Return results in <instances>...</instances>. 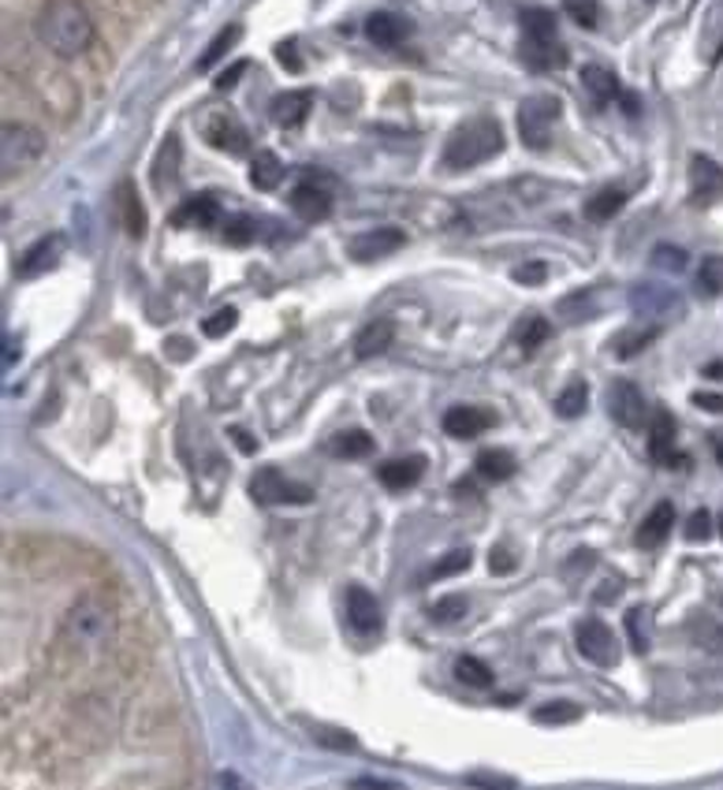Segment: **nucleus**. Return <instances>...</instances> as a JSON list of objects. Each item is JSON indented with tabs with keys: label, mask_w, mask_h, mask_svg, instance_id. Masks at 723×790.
<instances>
[{
	"label": "nucleus",
	"mask_w": 723,
	"mask_h": 790,
	"mask_svg": "<svg viewBox=\"0 0 723 790\" xmlns=\"http://www.w3.org/2000/svg\"><path fill=\"white\" fill-rule=\"evenodd\" d=\"M34 31H38V42L45 49L60 60L83 57L90 45H94V34H97L94 20H90V12L79 4V0H52V4H45L38 23H34Z\"/></svg>",
	"instance_id": "nucleus-1"
},
{
	"label": "nucleus",
	"mask_w": 723,
	"mask_h": 790,
	"mask_svg": "<svg viewBox=\"0 0 723 790\" xmlns=\"http://www.w3.org/2000/svg\"><path fill=\"white\" fill-rule=\"evenodd\" d=\"M500 150H503L500 123H496L493 116H474V120H466L463 127H455V131L448 134L445 165L466 172V168H477V165H485V161H493Z\"/></svg>",
	"instance_id": "nucleus-2"
},
{
	"label": "nucleus",
	"mask_w": 723,
	"mask_h": 790,
	"mask_svg": "<svg viewBox=\"0 0 723 790\" xmlns=\"http://www.w3.org/2000/svg\"><path fill=\"white\" fill-rule=\"evenodd\" d=\"M514 120H519V139L526 142L530 150H545L548 142H553V131L559 120V97L553 94L526 97V102L519 105Z\"/></svg>",
	"instance_id": "nucleus-3"
},
{
	"label": "nucleus",
	"mask_w": 723,
	"mask_h": 790,
	"mask_svg": "<svg viewBox=\"0 0 723 790\" xmlns=\"http://www.w3.org/2000/svg\"><path fill=\"white\" fill-rule=\"evenodd\" d=\"M42 153H45V139L38 127L4 123V131H0V168H4V176H15V172L31 168Z\"/></svg>",
	"instance_id": "nucleus-4"
},
{
	"label": "nucleus",
	"mask_w": 723,
	"mask_h": 790,
	"mask_svg": "<svg viewBox=\"0 0 723 790\" xmlns=\"http://www.w3.org/2000/svg\"><path fill=\"white\" fill-rule=\"evenodd\" d=\"M64 634L75 645H102L112 634V612L97 601V597H83L64 620Z\"/></svg>",
	"instance_id": "nucleus-5"
},
{
	"label": "nucleus",
	"mask_w": 723,
	"mask_h": 790,
	"mask_svg": "<svg viewBox=\"0 0 723 790\" xmlns=\"http://www.w3.org/2000/svg\"><path fill=\"white\" fill-rule=\"evenodd\" d=\"M250 496L258 499L261 507H276V504H310L313 488L298 485V481H287L276 467H261L254 477H250Z\"/></svg>",
	"instance_id": "nucleus-6"
},
{
	"label": "nucleus",
	"mask_w": 723,
	"mask_h": 790,
	"mask_svg": "<svg viewBox=\"0 0 723 790\" xmlns=\"http://www.w3.org/2000/svg\"><path fill=\"white\" fill-rule=\"evenodd\" d=\"M630 310L649 325L672 321V317H683V295L667 284H638L630 292Z\"/></svg>",
	"instance_id": "nucleus-7"
},
{
	"label": "nucleus",
	"mask_w": 723,
	"mask_h": 790,
	"mask_svg": "<svg viewBox=\"0 0 723 790\" xmlns=\"http://www.w3.org/2000/svg\"><path fill=\"white\" fill-rule=\"evenodd\" d=\"M574 645H578V652H582V657L596 668L619 664V641H616V630H612L608 623L582 620L574 626Z\"/></svg>",
	"instance_id": "nucleus-8"
},
{
	"label": "nucleus",
	"mask_w": 723,
	"mask_h": 790,
	"mask_svg": "<svg viewBox=\"0 0 723 790\" xmlns=\"http://www.w3.org/2000/svg\"><path fill=\"white\" fill-rule=\"evenodd\" d=\"M292 209L303 221H324L332 213V179L329 172H306V179L292 190Z\"/></svg>",
	"instance_id": "nucleus-9"
},
{
	"label": "nucleus",
	"mask_w": 723,
	"mask_h": 790,
	"mask_svg": "<svg viewBox=\"0 0 723 790\" xmlns=\"http://www.w3.org/2000/svg\"><path fill=\"white\" fill-rule=\"evenodd\" d=\"M608 414L616 417L623 429H638V425L649 422L645 396H641V388L635 385V380H612V388H608Z\"/></svg>",
	"instance_id": "nucleus-10"
},
{
	"label": "nucleus",
	"mask_w": 723,
	"mask_h": 790,
	"mask_svg": "<svg viewBox=\"0 0 723 790\" xmlns=\"http://www.w3.org/2000/svg\"><path fill=\"white\" fill-rule=\"evenodd\" d=\"M690 198L694 205H716L723 198V168L704 153L690 157Z\"/></svg>",
	"instance_id": "nucleus-11"
},
{
	"label": "nucleus",
	"mask_w": 723,
	"mask_h": 790,
	"mask_svg": "<svg viewBox=\"0 0 723 790\" xmlns=\"http://www.w3.org/2000/svg\"><path fill=\"white\" fill-rule=\"evenodd\" d=\"M406 243V235L400 228H374V232H362L351 239L347 253L355 261H381L388 253H395Z\"/></svg>",
	"instance_id": "nucleus-12"
},
{
	"label": "nucleus",
	"mask_w": 723,
	"mask_h": 790,
	"mask_svg": "<svg viewBox=\"0 0 723 790\" xmlns=\"http://www.w3.org/2000/svg\"><path fill=\"white\" fill-rule=\"evenodd\" d=\"M649 456L660 467H679L683 456L675 451V417L667 411H653L649 417Z\"/></svg>",
	"instance_id": "nucleus-13"
},
{
	"label": "nucleus",
	"mask_w": 723,
	"mask_h": 790,
	"mask_svg": "<svg viewBox=\"0 0 723 790\" xmlns=\"http://www.w3.org/2000/svg\"><path fill=\"white\" fill-rule=\"evenodd\" d=\"M60 258H64V235H45L42 243H34L31 250L20 258V280H34L42 276V272H52L60 266Z\"/></svg>",
	"instance_id": "nucleus-14"
},
{
	"label": "nucleus",
	"mask_w": 723,
	"mask_h": 790,
	"mask_svg": "<svg viewBox=\"0 0 723 790\" xmlns=\"http://www.w3.org/2000/svg\"><path fill=\"white\" fill-rule=\"evenodd\" d=\"M347 620H351V626H355L358 634H377V630H381L384 615H381V604H377V597L369 593V589H362V586L347 589Z\"/></svg>",
	"instance_id": "nucleus-15"
},
{
	"label": "nucleus",
	"mask_w": 723,
	"mask_h": 790,
	"mask_svg": "<svg viewBox=\"0 0 723 790\" xmlns=\"http://www.w3.org/2000/svg\"><path fill=\"white\" fill-rule=\"evenodd\" d=\"M493 422L496 417L489 411H482V406H451L445 414V433L455 440H474V437H482Z\"/></svg>",
	"instance_id": "nucleus-16"
},
{
	"label": "nucleus",
	"mask_w": 723,
	"mask_h": 790,
	"mask_svg": "<svg viewBox=\"0 0 723 790\" xmlns=\"http://www.w3.org/2000/svg\"><path fill=\"white\" fill-rule=\"evenodd\" d=\"M313 108V94L310 90H284L269 102V116H273L276 127H298L310 116Z\"/></svg>",
	"instance_id": "nucleus-17"
},
{
	"label": "nucleus",
	"mask_w": 723,
	"mask_h": 790,
	"mask_svg": "<svg viewBox=\"0 0 723 790\" xmlns=\"http://www.w3.org/2000/svg\"><path fill=\"white\" fill-rule=\"evenodd\" d=\"M422 474H426V459H422V456L388 459V462H381V470H377L381 485H384V488H392V493H403V488L418 485Z\"/></svg>",
	"instance_id": "nucleus-18"
},
{
	"label": "nucleus",
	"mask_w": 723,
	"mask_h": 790,
	"mask_svg": "<svg viewBox=\"0 0 723 790\" xmlns=\"http://www.w3.org/2000/svg\"><path fill=\"white\" fill-rule=\"evenodd\" d=\"M202 134L210 139V146L228 150V153H239L242 146H247V131L235 123L232 113H210V120H205Z\"/></svg>",
	"instance_id": "nucleus-19"
},
{
	"label": "nucleus",
	"mask_w": 723,
	"mask_h": 790,
	"mask_svg": "<svg viewBox=\"0 0 723 790\" xmlns=\"http://www.w3.org/2000/svg\"><path fill=\"white\" fill-rule=\"evenodd\" d=\"M216 221H221V202H216L213 194L187 198V202L171 213V224H176V228H187V224H194V228H213Z\"/></svg>",
	"instance_id": "nucleus-20"
},
{
	"label": "nucleus",
	"mask_w": 723,
	"mask_h": 790,
	"mask_svg": "<svg viewBox=\"0 0 723 790\" xmlns=\"http://www.w3.org/2000/svg\"><path fill=\"white\" fill-rule=\"evenodd\" d=\"M672 526H675V507L664 499V504H656L653 511L641 519L638 533H635L638 549H660V544L667 541V533H672Z\"/></svg>",
	"instance_id": "nucleus-21"
},
{
	"label": "nucleus",
	"mask_w": 723,
	"mask_h": 790,
	"mask_svg": "<svg viewBox=\"0 0 723 790\" xmlns=\"http://www.w3.org/2000/svg\"><path fill=\"white\" fill-rule=\"evenodd\" d=\"M406 34H411V23L395 12H374L366 20V38L381 49H395L400 42H406Z\"/></svg>",
	"instance_id": "nucleus-22"
},
{
	"label": "nucleus",
	"mask_w": 723,
	"mask_h": 790,
	"mask_svg": "<svg viewBox=\"0 0 723 790\" xmlns=\"http://www.w3.org/2000/svg\"><path fill=\"white\" fill-rule=\"evenodd\" d=\"M179 165H183V146H179L176 134H168L165 146L157 153V161H153V187L168 190L179 179Z\"/></svg>",
	"instance_id": "nucleus-23"
},
{
	"label": "nucleus",
	"mask_w": 723,
	"mask_h": 790,
	"mask_svg": "<svg viewBox=\"0 0 723 790\" xmlns=\"http://www.w3.org/2000/svg\"><path fill=\"white\" fill-rule=\"evenodd\" d=\"M116 202H120L123 228H128L131 239H139V235L146 232V209H142V198H139V190H134L131 179H123V184L116 187Z\"/></svg>",
	"instance_id": "nucleus-24"
},
{
	"label": "nucleus",
	"mask_w": 723,
	"mask_h": 790,
	"mask_svg": "<svg viewBox=\"0 0 723 790\" xmlns=\"http://www.w3.org/2000/svg\"><path fill=\"white\" fill-rule=\"evenodd\" d=\"M392 340H395L392 321H369L366 329L355 335V354L358 358H377V354H384L392 347Z\"/></svg>",
	"instance_id": "nucleus-25"
},
{
	"label": "nucleus",
	"mask_w": 723,
	"mask_h": 790,
	"mask_svg": "<svg viewBox=\"0 0 723 790\" xmlns=\"http://www.w3.org/2000/svg\"><path fill=\"white\" fill-rule=\"evenodd\" d=\"M519 57L530 63L533 71H548V68H559V63L567 60L564 45L559 42H537V38H522V49Z\"/></svg>",
	"instance_id": "nucleus-26"
},
{
	"label": "nucleus",
	"mask_w": 723,
	"mask_h": 790,
	"mask_svg": "<svg viewBox=\"0 0 723 790\" xmlns=\"http://www.w3.org/2000/svg\"><path fill=\"white\" fill-rule=\"evenodd\" d=\"M280 179H284V161H280L273 150H258L254 157H250V184L258 190H276Z\"/></svg>",
	"instance_id": "nucleus-27"
},
{
	"label": "nucleus",
	"mask_w": 723,
	"mask_h": 790,
	"mask_svg": "<svg viewBox=\"0 0 723 790\" xmlns=\"http://www.w3.org/2000/svg\"><path fill=\"white\" fill-rule=\"evenodd\" d=\"M660 335V325H635V329H623L616 332V340H612V354L616 358H635L641 354Z\"/></svg>",
	"instance_id": "nucleus-28"
},
{
	"label": "nucleus",
	"mask_w": 723,
	"mask_h": 790,
	"mask_svg": "<svg viewBox=\"0 0 723 790\" xmlns=\"http://www.w3.org/2000/svg\"><path fill=\"white\" fill-rule=\"evenodd\" d=\"M374 448H377L374 437H369V433H362V429H347V433H340V437L329 440V451H332V456H340V459H366Z\"/></svg>",
	"instance_id": "nucleus-29"
},
{
	"label": "nucleus",
	"mask_w": 723,
	"mask_h": 790,
	"mask_svg": "<svg viewBox=\"0 0 723 790\" xmlns=\"http://www.w3.org/2000/svg\"><path fill=\"white\" fill-rule=\"evenodd\" d=\"M582 83L585 90L596 97V102H616V97L623 94L619 83H616V75H612L608 68H601V63H590V68H582Z\"/></svg>",
	"instance_id": "nucleus-30"
},
{
	"label": "nucleus",
	"mask_w": 723,
	"mask_h": 790,
	"mask_svg": "<svg viewBox=\"0 0 723 790\" xmlns=\"http://www.w3.org/2000/svg\"><path fill=\"white\" fill-rule=\"evenodd\" d=\"M514 474V456L503 448H489L477 456V477L485 481H508Z\"/></svg>",
	"instance_id": "nucleus-31"
},
{
	"label": "nucleus",
	"mask_w": 723,
	"mask_h": 790,
	"mask_svg": "<svg viewBox=\"0 0 723 790\" xmlns=\"http://www.w3.org/2000/svg\"><path fill=\"white\" fill-rule=\"evenodd\" d=\"M519 23H522V34H526V38L556 42V15L548 12V8H526V12L519 15Z\"/></svg>",
	"instance_id": "nucleus-32"
},
{
	"label": "nucleus",
	"mask_w": 723,
	"mask_h": 790,
	"mask_svg": "<svg viewBox=\"0 0 723 790\" xmlns=\"http://www.w3.org/2000/svg\"><path fill=\"white\" fill-rule=\"evenodd\" d=\"M623 205H627V194H623L619 187H612V190H601V194H593L590 202H585V216H590L593 224H604V221H612Z\"/></svg>",
	"instance_id": "nucleus-33"
},
{
	"label": "nucleus",
	"mask_w": 723,
	"mask_h": 790,
	"mask_svg": "<svg viewBox=\"0 0 723 790\" xmlns=\"http://www.w3.org/2000/svg\"><path fill=\"white\" fill-rule=\"evenodd\" d=\"M242 38V26L239 23H232V26H224L221 34H216V38L210 42V49L202 52V57H198V71H210V68H216V63H221L224 57H228V49L235 42Z\"/></svg>",
	"instance_id": "nucleus-34"
},
{
	"label": "nucleus",
	"mask_w": 723,
	"mask_h": 790,
	"mask_svg": "<svg viewBox=\"0 0 723 790\" xmlns=\"http://www.w3.org/2000/svg\"><path fill=\"white\" fill-rule=\"evenodd\" d=\"M455 679L463 686H474V689H485V686H493V671L485 660H477V657H459L455 660Z\"/></svg>",
	"instance_id": "nucleus-35"
},
{
	"label": "nucleus",
	"mask_w": 723,
	"mask_h": 790,
	"mask_svg": "<svg viewBox=\"0 0 723 790\" xmlns=\"http://www.w3.org/2000/svg\"><path fill=\"white\" fill-rule=\"evenodd\" d=\"M585 403H590V388H585V380H571V385L556 396V414L559 417H578L585 411Z\"/></svg>",
	"instance_id": "nucleus-36"
},
{
	"label": "nucleus",
	"mask_w": 723,
	"mask_h": 790,
	"mask_svg": "<svg viewBox=\"0 0 723 790\" xmlns=\"http://www.w3.org/2000/svg\"><path fill=\"white\" fill-rule=\"evenodd\" d=\"M553 335V325L545 321V317H537V314H530L526 321L519 325V332H514V340L522 343V351H537L541 343Z\"/></svg>",
	"instance_id": "nucleus-37"
},
{
	"label": "nucleus",
	"mask_w": 723,
	"mask_h": 790,
	"mask_svg": "<svg viewBox=\"0 0 723 790\" xmlns=\"http://www.w3.org/2000/svg\"><path fill=\"white\" fill-rule=\"evenodd\" d=\"M698 292L709 298L723 292V258H716V253H709L698 266Z\"/></svg>",
	"instance_id": "nucleus-38"
},
{
	"label": "nucleus",
	"mask_w": 723,
	"mask_h": 790,
	"mask_svg": "<svg viewBox=\"0 0 723 790\" xmlns=\"http://www.w3.org/2000/svg\"><path fill=\"white\" fill-rule=\"evenodd\" d=\"M649 261H653V269H660V272H683L686 266H690L686 250H683V247H672V243H660Z\"/></svg>",
	"instance_id": "nucleus-39"
},
{
	"label": "nucleus",
	"mask_w": 723,
	"mask_h": 790,
	"mask_svg": "<svg viewBox=\"0 0 723 790\" xmlns=\"http://www.w3.org/2000/svg\"><path fill=\"white\" fill-rule=\"evenodd\" d=\"M627 634L635 652H649V612L645 608H630L627 612Z\"/></svg>",
	"instance_id": "nucleus-40"
},
{
	"label": "nucleus",
	"mask_w": 723,
	"mask_h": 790,
	"mask_svg": "<svg viewBox=\"0 0 723 790\" xmlns=\"http://www.w3.org/2000/svg\"><path fill=\"white\" fill-rule=\"evenodd\" d=\"M578 716H582V708H578L574 701H553V705L537 708V712H533V720H537V723H574Z\"/></svg>",
	"instance_id": "nucleus-41"
},
{
	"label": "nucleus",
	"mask_w": 723,
	"mask_h": 790,
	"mask_svg": "<svg viewBox=\"0 0 723 790\" xmlns=\"http://www.w3.org/2000/svg\"><path fill=\"white\" fill-rule=\"evenodd\" d=\"M235 325H239V310H232V306H224V310L210 314L202 321V332L210 335V340H221V335H228Z\"/></svg>",
	"instance_id": "nucleus-42"
},
{
	"label": "nucleus",
	"mask_w": 723,
	"mask_h": 790,
	"mask_svg": "<svg viewBox=\"0 0 723 790\" xmlns=\"http://www.w3.org/2000/svg\"><path fill=\"white\" fill-rule=\"evenodd\" d=\"M432 623H459L466 615V597H459V593H451V597H445V601H437L432 604Z\"/></svg>",
	"instance_id": "nucleus-43"
},
{
	"label": "nucleus",
	"mask_w": 723,
	"mask_h": 790,
	"mask_svg": "<svg viewBox=\"0 0 723 790\" xmlns=\"http://www.w3.org/2000/svg\"><path fill=\"white\" fill-rule=\"evenodd\" d=\"M258 235V224L250 221V216H232L228 224H224V239L232 243V247H247V243H254Z\"/></svg>",
	"instance_id": "nucleus-44"
},
{
	"label": "nucleus",
	"mask_w": 723,
	"mask_h": 790,
	"mask_svg": "<svg viewBox=\"0 0 723 790\" xmlns=\"http://www.w3.org/2000/svg\"><path fill=\"white\" fill-rule=\"evenodd\" d=\"M567 15H571L578 26L593 31V26L601 23V4H596V0H567Z\"/></svg>",
	"instance_id": "nucleus-45"
},
{
	"label": "nucleus",
	"mask_w": 723,
	"mask_h": 790,
	"mask_svg": "<svg viewBox=\"0 0 723 790\" xmlns=\"http://www.w3.org/2000/svg\"><path fill=\"white\" fill-rule=\"evenodd\" d=\"M466 567H470V549H455L429 570V578H448V575H459V570H466Z\"/></svg>",
	"instance_id": "nucleus-46"
},
{
	"label": "nucleus",
	"mask_w": 723,
	"mask_h": 790,
	"mask_svg": "<svg viewBox=\"0 0 723 790\" xmlns=\"http://www.w3.org/2000/svg\"><path fill=\"white\" fill-rule=\"evenodd\" d=\"M466 783L477 787V790H514L519 787L511 776H496V771H470Z\"/></svg>",
	"instance_id": "nucleus-47"
},
{
	"label": "nucleus",
	"mask_w": 723,
	"mask_h": 790,
	"mask_svg": "<svg viewBox=\"0 0 723 790\" xmlns=\"http://www.w3.org/2000/svg\"><path fill=\"white\" fill-rule=\"evenodd\" d=\"M712 538V515L709 511H694L686 522V541H709Z\"/></svg>",
	"instance_id": "nucleus-48"
},
{
	"label": "nucleus",
	"mask_w": 723,
	"mask_h": 790,
	"mask_svg": "<svg viewBox=\"0 0 723 790\" xmlns=\"http://www.w3.org/2000/svg\"><path fill=\"white\" fill-rule=\"evenodd\" d=\"M514 280H519V284H526V287H537V284H545V280H548V266H545V261H530V266H519V269H514Z\"/></svg>",
	"instance_id": "nucleus-49"
},
{
	"label": "nucleus",
	"mask_w": 723,
	"mask_h": 790,
	"mask_svg": "<svg viewBox=\"0 0 723 790\" xmlns=\"http://www.w3.org/2000/svg\"><path fill=\"white\" fill-rule=\"evenodd\" d=\"M514 563H519V559H514L511 552L503 549V544L489 552V570H496V575H508V570H514Z\"/></svg>",
	"instance_id": "nucleus-50"
},
{
	"label": "nucleus",
	"mask_w": 723,
	"mask_h": 790,
	"mask_svg": "<svg viewBox=\"0 0 723 790\" xmlns=\"http://www.w3.org/2000/svg\"><path fill=\"white\" fill-rule=\"evenodd\" d=\"M247 68H250V63L239 60V63H232L228 71H221V75H216V90H232L242 75H247Z\"/></svg>",
	"instance_id": "nucleus-51"
},
{
	"label": "nucleus",
	"mask_w": 723,
	"mask_h": 790,
	"mask_svg": "<svg viewBox=\"0 0 723 790\" xmlns=\"http://www.w3.org/2000/svg\"><path fill=\"white\" fill-rule=\"evenodd\" d=\"M228 437L235 440V448H239L242 456H254V451H258V440L250 437L247 429H239V425H232V429H228Z\"/></svg>",
	"instance_id": "nucleus-52"
},
{
	"label": "nucleus",
	"mask_w": 723,
	"mask_h": 790,
	"mask_svg": "<svg viewBox=\"0 0 723 790\" xmlns=\"http://www.w3.org/2000/svg\"><path fill=\"white\" fill-rule=\"evenodd\" d=\"M276 60L284 63L287 71H303V60L295 57V42H280L276 45Z\"/></svg>",
	"instance_id": "nucleus-53"
},
{
	"label": "nucleus",
	"mask_w": 723,
	"mask_h": 790,
	"mask_svg": "<svg viewBox=\"0 0 723 790\" xmlns=\"http://www.w3.org/2000/svg\"><path fill=\"white\" fill-rule=\"evenodd\" d=\"M318 739L324 742V746H332V750H355V739H351V734H329V731H318Z\"/></svg>",
	"instance_id": "nucleus-54"
},
{
	"label": "nucleus",
	"mask_w": 723,
	"mask_h": 790,
	"mask_svg": "<svg viewBox=\"0 0 723 790\" xmlns=\"http://www.w3.org/2000/svg\"><path fill=\"white\" fill-rule=\"evenodd\" d=\"M694 403H698V406H704V411H712V414H723V399H720V396L698 392V396H694Z\"/></svg>",
	"instance_id": "nucleus-55"
},
{
	"label": "nucleus",
	"mask_w": 723,
	"mask_h": 790,
	"mask_svg": "<svg viewBox=\"0 0 723 790\" xmlns=\"http://www.w3.org/2000/svg\"><path fill=\"white\" fill-rule=\"evenodd\" d=\"M168 354H171V358H176V362H183V358H191L194 347H191V343H187V340H168Z\"/></svg>",
	"instance_id": "nucleus-56"
},
{
	"label": "nucleus",
	"mask_w": 723,
	"mask_h": 790,
	"mask_svg": "<svg viewBox=\"0 0 723 790\" xmlns=\"http://www.w3.org/2000/svg\"><path fill=\"white\" fill-rule=\"evenodd\" d=\"M355 790H403V787L381 783V779H355Z\"/></svg>",
	"instance_id": "nucleus-57"
},
{
	"label": "nucleus",
	"mask_w": 723,
	"mask_h": 790,
	"mask_svg": "<svg viewBox=\"0 0 723 790\" xmlns=\"http://www.w3.org/2000/svg\"><path fill=\"white\" fill-rule=\"evenodd\" d=\"M216 783H221L224 790H247V787H242V783H239V779H235V776H232V771H228V776H221V779H216Z\"/></svg>",
	"instance_id": "nucleus-58"
},
{
	"label": "nucleus",
	"mask_w": 723,
	"mask_h": 790,
	"mask_svg": "<svg viewBox=\"0 0 723 790\" xmlns=\"http://www.w3.org/2000/svg\"><path fill=\"white\" fill-rule=\"evenodd\" d=\"M8 347H4V366H12L15 358H20V347H12V340H4Z\"/></svg>",
	"instance_id": "nucleus-59"
},
{
	"label": "nucleus",
	"mask_w": 723,
	"mask_h": 790,
	"mask_svg": "<svg viewBox=\"0 0 723 790\" xmlns=\"http://www.w3.org/2000/svg\"><path fill=\"white\" fill-rule=\"evenodd\" d=\"M619 102H623V108H627L630 116H638V102H635V97H630V94H619Z\"/></svg>",
	"instance_id": "nucleus-60"
},
{
	"label": "nucleus",
	"mask_w": 723,
	"mask_h": 790,
	"mask_svg": "<svg viewBox=\"0 0 723 790\" xmlns=\"http://www.w3.org/2000/svg\"><path fill=\"white\" fill-rule=\"evenodd\" d=\"M712 451H716V462H720V467H723V437H716V440H712Z\"/></svg>",
	"instance_id": "nucleus-61"
},
{
	"label": "nucleus",
	"mask_w": 723,
	"mask_h": 790,
	"mask_svg": "<svg viewBox=\"0 0 723 790\" xmlns=\"http://www.w3.org/2000/svg\"><path fill=\"white\" fill-rule=\"evenodd\" d=\"M720 533H723V519H720Z\"/></svg>",
	"instance_id": "nucleus-62"
}]
</instances>
